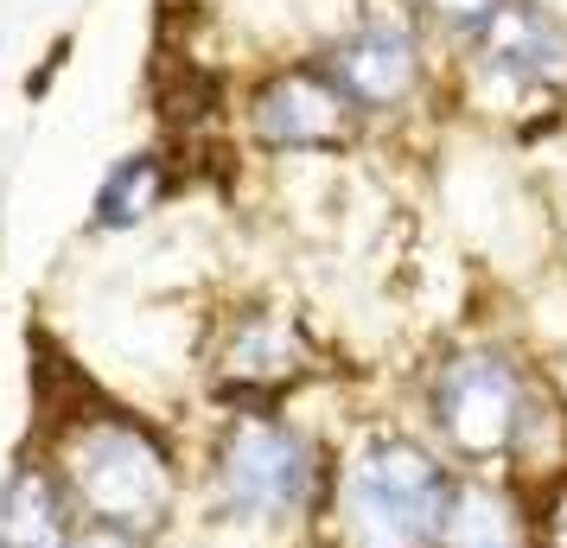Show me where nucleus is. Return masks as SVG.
<instances>
[{
	"mask_svg": "<svg viewBox=\"0 0 567 548\" xmlns=\"http://www.w3.org/2000/svg\"><path fill=\"white\" fill-rule=\"evenodd\" d=\"M236 134L256 159L312 166V159H351L363 147V122L312 58H275L236 96Z\"/></svg>",
	"mask_w": 567,
	"mask_h": 548,
	"instance_id": "0eeeda50",
	"label": "nucleus"
},
{
	"mask_svg": "<svg viewBox=\"0 0 567 548\" xmlns=\"http://www.w3.org/2000/svg\"><path fill=\"white\" fill-rule=\"evenodd\" d=\"M179 192H185V166L166 141L128 147V154H115L103 166V179L90 185L83 236H90V242H128V236L154 230L159 217L179 205Z\"/></svg>",
	"mask_w": 567,
	"mask_h": 548,
	"instance_id": "1a4fd4ad",
	"label": "nucleus"
},
{
	"mask_svg": "<svg viewBox=\"0 0 567 548\" xmlns=\"http://www.w3.org/2000/svg\"><path fill=\"white\" fill-rule=\"evenodd\" d=\"M83 510L64 492L58 466L20 441L0 466V548H78Z\"/></svg>",
	"mask_w": 567,
	"mask_h": 548,
	"instance_id": "9d476101",
	"label": "nucleus"
},
{
	"mask_svg": "<svg viewBox=\"0 0 567 548\" xmlns=\"http://www.w3.org/2000/svg\"><path fill=\"white\" fill-rule=\"evenodd\" d=\"M440 548H542V497L504 472H465Z\"/></svg>",
	"mask_w": 567,
	"mask_h": 548,
	"instance_id": "9b49d317",
	"label": "nucleus"
},
{
	"mask_svg": "<svg viewBox=\"0 0 567 548\" xmlns=\"http://www.w3.org/2000/svg\"><path fill=\"white\" fill-rule=\"evenodd\" d=\"M555 370L561 364L516 325H460L409 364L395 409L460 472H511L516 441Z\"/></svg>",
	"mask_w": 567,
	"mask_h": 548,
	"instance_id": "7ed1b4c3",
	"label": "nucleus"
},
{
	"mask_svg": "<svg viewBox=\"0 0 567 548\" xmlns=\"http://www.w3.org/2000/svg\"><path fill=\"white\" fill-rule=\"evenodd\" d=\"M338 415L217 409L192 421V529L179 548H319Z\"/></svg>",
	"mask_w": 567,
	"mask_h": 548,
	"instance_id": "f257e3e1",
	"label": "nucleus"
},
{
	"mask_svg": "<svg viewBox=\"0 0 567 548\" xmlns=\"http://www.w3.org/2000/svg\"><path fill=\"white\" fill-rule=\"evenodd\" d=\"M326 77L338 83V96L351 103V115L370 128H402L440 96V58L434 32L414 20L402 0L383 7H358L344 27L319 45Z\"/></svg>",
	"mask_w": 567,
	"mask_h": 548,
	"instance_id": "423d86ee",
	"label": "nucleus"
},
{
	"mask_svg": "<svg viewBox=\"0 0 567 548\" xmlns=\"http://www.w3.org/2000/svg\"><path fill=\"white\" fill-rule=\"evenodd\" d=\"M78 548H179V542H154V536H128V529H96V523H83Z\"/></svg>",
	"mask_w": 567,
	"mask_h": 548,
	"instance_id": "ddd939ff",
	"label": "nucleus"
},
{
	"mask_svg": "<svg viewBox=\"0 0 567 548\" xmlns=\"http://www.w3.org/2000/svg\"><path fill=\"white\" fill-rule=\"evenodd\" d=\"M338 376L332 344L319 339L307 307L281 293H230L210 307L192 351L198 415L217 409H300Z\"/></svg>",
	"mask_w": 567,
	"mask_h": 548,
	"instance_id": "39448f33",
	"label": "nucleus"
},
{
	"mask_svg": "<svg viewBox=\"0 0 567 548\" xmlns=\"http://www.w3.org/2000/svg\"><path fill=\"white\" fill-rule=\"evenodd\" d=\"M542 548H567V492L542 497Z\"/></svg>",
	"mask_w": 567,
	"mask_h": 548,
	"instance_id": "4468645a",
	"label": "nucleus"
},
{
	"mask_svg": "<svg viewBox=\"0 0 567 548\" xmlns=\"http://www.w3.org/2000/svg\"><path fill=\"white\" fill-rule=\"evenodd\" d=\"M465 472L395 402L338 415L319 548H440Z\"/></svg>",
	"mask_w": 567,
	"mask_h": 548,
	"instance_id": "20e7f679",
	"label": "nucleus"
},
{
	"mask_svg": "<svg viewBox=\"0 0 567 548\" xmlns=\"http://www.w3.org/2000/svg\"><path fill=\"white\" fill-rule=\"evenodd\" d=\"M402 7L434 32V45H460L465 52V45H472V39H478L511 0H402Z\"/></svg>",
	"mask_w": 567,
	"mask_h": 548,
	"instance_id": "f8f14e48",
	"label": "nucleus"
},
{
	"mask_svg": "<svg viewBox=\"0 0 567 548\" xmlns=\"http://www.w3.org/2000/svg\"><path fill=\"white\" fill-rule=\"evenodd\" d=\"M78 497L83 523L185 542L192 529V427L166 409L115 395L90 370H64L27 434Z\"/></svg>",
	"mask_w": 567,
	"mask_h": 548,
	"instance_id": "f03ea898",
	"label": "nucleus"
},
{
	"mask_svg": "<svg viewBox=\"0 0 567 548\" xmlns=\"http://www.w3.org/2000/svg\"><path fill=\"white\" fill-rule=\"evenodd\" d=\"M465 90L478 108L504 122H561L567 115V20L542 0H511L472 45H465Z\"/></svg>",
	"mask_w": 567,
	"mask_h": 548,
	"instance_id": "6e6552de",
	"label": "nucleus"
}]
</instances>
